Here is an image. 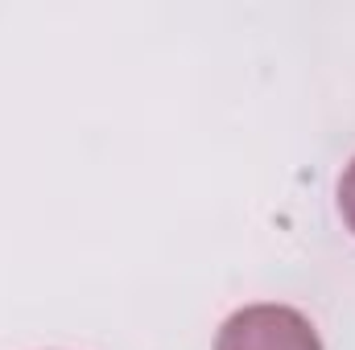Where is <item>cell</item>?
Listing matches in <instances>:
<instances>
[{
    "instance_id": "cell-1",
    "label": "cell",
    "mask_w": 355,
    "mask_h": 350,
    "mask_svg": "<svg viewBox=\"0 0 355 350\" xmlns=\"http://www.w3.org/2000/svg\"><path fill=\"white\" fill-rule=\"evenodd\" d=\"M215 350H322V342L297 309L252 305L223 322Z\"/></svg>"
},
{
    "instance_id": "cell-2",
    "label": "cell",
    "mask_w": 355,
    "mask_h": 350,
    "mask_svg": "<svg viewBox=\"0 0 355 350\" xmlns=\"http://www.w3.org/2000/svg\"><path fill=\"white\" fill-rule=\"evenodd\" d=\"M339 210H343L347 227L355 231V161L347 165V174H343V181H339Z\"/></svg>"
}]
</instances>
